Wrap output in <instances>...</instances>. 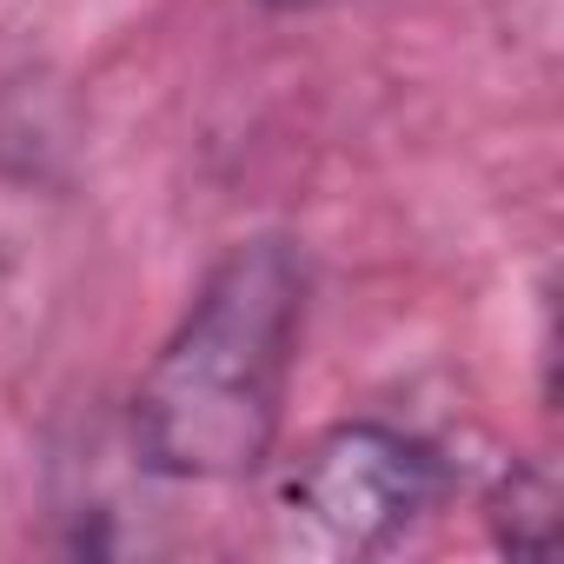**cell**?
Instances as JSON below:
<instances>
[{"label": "cell", "mask_w": 564, "mask_h": 564, "mask_svg": "<svg viewBox=\"0 0 564 564\" xmlns=\"http://www.w3.org/2000/svg\"><path fill=\"white\" fill-rule=\"evenodd\" d=\"M445 491V458L379 419L319 432L279 478V531L313 557H366L412 531Z\"/></svg>", "instance_id": "2"}, {"label": "cell", "mask_w": 564, "mask_h": 564, "mask_svg": "<svg viewBox=\"0 0 564 564\" xmlns=\"http://www.w3.org/2000/svg\"><path fill=\"white\" fill-rule=\"evenodd\" d=\"M306 319L286 239L232 246L133 392V445L160 478H239L272 452Z\"/></svg>", "instance_id": "1"}, {"label": "cell", "mask_w": 564, "mask_h": 564, "mask_svg": "<svg viewBox=\"0 0 564 564\" xmlns=\"http://www.w3.org/2000/svg\"><path fill=\"white\" fill-rule=\"evenodd\" d=\"M265 8H326V0H265Z\"/></svg>", "instance_id": "3"}]
</instances>
